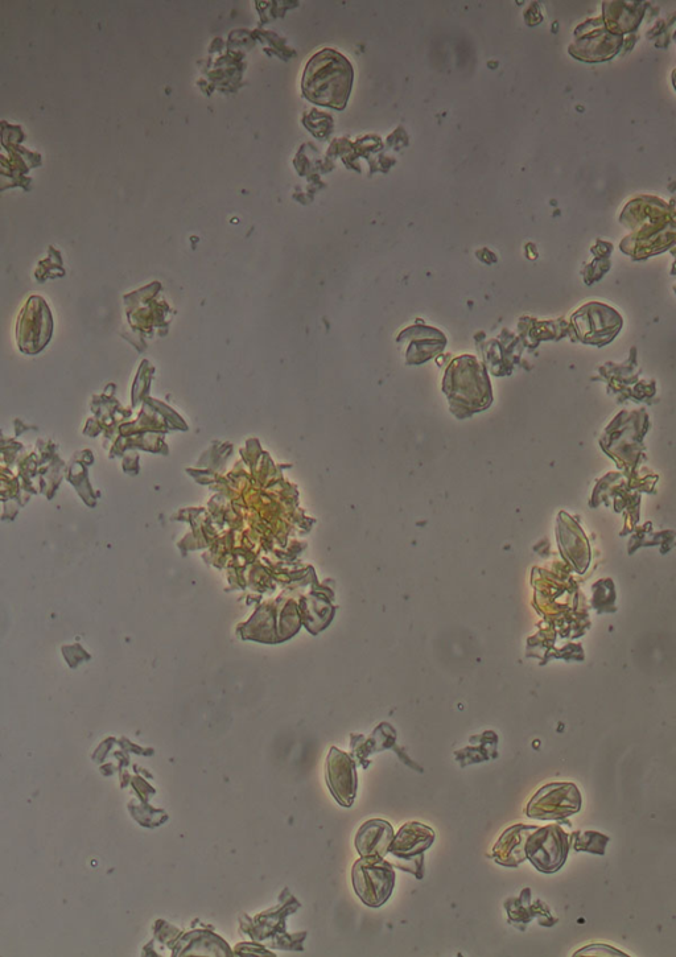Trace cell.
I'll use <instances>...</instances> for the list:
<instances>
[{
  "mask_svg": "<svg viewBox=\"0 0 676 957\" xmlns=\"http://www.w3.org/2000/svg\"><path fill=\"white\" fill-rule=\"evenodd\" d=\"M354 69L333 49H324L309 60L303 76V94L316 105L344 110L352 93Z\"/></svg>",
  "mask_w": 676,
  "mask_h": 957,
  "instance_id": "1",
  "label": "cell"
},
{
  "mask_svg": "<svg viewBox=\"0 0 676 957\" xmlns=\"http://www.w3.org/2000/svg\"><path fill=\"white\" fill-rule=\"evenodd\" d=\"M394 866L383 860L364 858L353 865L352 884L364 905L378 909L385 905L395 886Z\"/></svg>",
  "mask_w": 676,
  "mask_h": 957,
  "instance_id": "2",
  "label": "cell"
},
{
  "mask_svg": "<svg viewBox=\"0 0 676 957\" xmlns=\"http://www.w3.org/2000/svg\"><path fill=\"white\" fill-rule=\"evenodd\" d=\"M434 829L428 825L411 822L402 825L390 845L389 853L395 858V866L403 872L424 876V853L435 841Z\"/></svg>",
  "mask_w": 676,
  "mask_h": 957,
  "instance_id": "3",
  "label": "cell"
},
{
  "mask_svg": "<svg viewBox=\"0 0 676 957\" xmlns=\"http://www.w3.org/2000/svg\"><path fill=\"white\" fill-rule=\"evenodd\" d=\"M568 853L567 835L559 827L537 828L527 839L526 856L543 873L562 868Z\"/></svg>",
  "mask_w": 676,
  "mask_h": 957,
  "instance_id": "4",
  "label": "cell"
},
{
  "mask_svg": "<svg viewBox=\"0 0 676 957\" xmlns=\"http://www.w3.org/2000/svg\"><path fill=\"white\" fill-rule=\"evenodd\" d=\"M579 792L574 785H547L527 804L526 814L533 819H563L579 810Z\"/></svg>",
  "mask_w": 676,
  "mask_h": 957,
  "instance_id": "5",
  "label": "cell"
},
{
  "mask_svg": "<svg viewBox=\"0 0 676 957\" xmlns=\"http://www.w3.org/2000/svg\"><path fill=\"white\" fill-rule=\"evenodd\" d=\"M327 785L340 806L350 808L357 796L356 759L332 748L327 757Z\"/></svg>",
  "mask_w": 676,
  "mask_h": 957,
  "instance_id": "6",
  "label": "cell"
},
{
  "mask_svg": "<svg viewBox=\"0 0 676 957\" xmlns=\"http://www.w3.org/2000/svg\"><path fill=\"white\" fill-rule=\"evenodd\" d=\"M394 829L382 819H372L361 825L356 835V848L361 857L383 860L394 840Z\"/></svg>",
  "mask_w": 676,
  "mask_h": 957,
  "instance_id": "7",
  "label": "cell"
},
{
  "mask_svg": "<svg viewBox=\"0 0 676 957\" xmlns=\"http://www.w3.org/2000/svg\"><path fill=\"white\" fill-rule=\"evenodd\" d=\"M538 827L517 824L507 828L500 840L494 845L492 857L497 864L506 868H517L526 861V843L531 833Z\"/></svg>",
  "mask_w": 676,
  "mask_h": 957,
  "instance_id": "8",
  "label": "cell"
},
{
  "mask_svg": "<svg viewBox=\"0 0 676 957\" xmlns=\"http://www.w3.org/2000/svg\"><path fill=\"white\" fill-rule=\"evenodd\" d=\"M530 902L531 891L530 889H525L522 891L521 897L511 898L505 903V909L507 910L511 924H527L533 921L535 917H538V911L530 906Z\"/></svg>",
  "mask_w": 676,
  "mask_h": 957,
  "instance_id": "9",
  "label": "cell"
},
{
  "mask_svg": "<svg viewBox=\"0 0 676 957\" xmlns=\"http://www.w3.org/2000/svg\"><path fill=\"white\" fill-rule=\"evenodd\" d=\"M673 82H674V86H675V90H676V70H675V72H674V74H673Z\"/></svg>",
  "mask_w": 676,
  "mask_h": 957,
  "instance_id": "10",
  "label": "cell"
}]
</instances>
